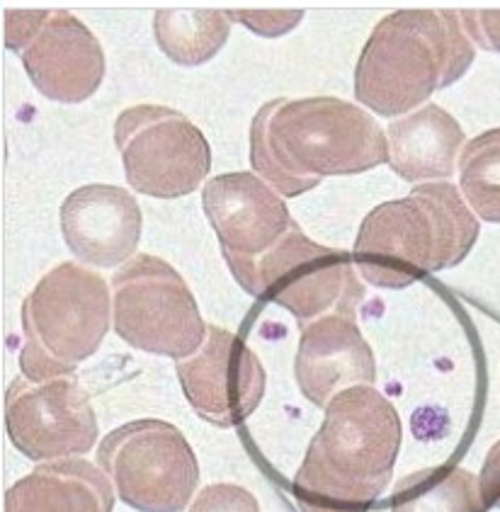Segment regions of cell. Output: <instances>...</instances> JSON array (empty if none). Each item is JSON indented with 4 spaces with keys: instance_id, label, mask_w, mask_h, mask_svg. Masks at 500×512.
<instances>
[{
    "instance_id": "6da1fadb",
    "label": "cell",
    "mask_w": 500,
    "mask_h": 512,
    "mask_svg": "<svg viewBox=\"0 0 500 512\" xmlns=\"http://www.w3.org/2000/svg\"><path fill=\"white\" fill-rule=\"evenodd\" d=\"M389 161V141L362 107L338 98L272 100L250 127V163L272 190L299 197L328 175Z\"/></svg>"
},
{
    "instance_id": "7a4b0ae2",
    "label": "cell",
    "mask_w": 500,
    "mask_h": 512,
    "mask_svg": "<svg viewBox=\"0 0 500 512\" xmlns=\"http://www.w3.org/2000/svg\"><path fill=\"white\" fill-rule=\"evenodd\" d=\"M399 447V413L379 391H340L294 476V500L301 512H367L394 474Z\"/></svg>"
},
{
    "instance_id": "3957f363",
    "label": "cell",
    "mask_w": 500,
    "mask_h": 512,
    "mask_svg": "<svg viewBox=\"0 0 500 512\" xmlns=\"http://www.w3.org/2000/svg\"><path fill=\"white\" fill-rule=\"evenodd\" d=\"M476 236L479 219L457 187L452 182H428L367 214L352 260L362 280L374 287L401 289L430 272L462 263Z\"/></svg>"
},
{
    "instance_id": "277c9868",
    "label": "cell",
    "mask_w": 500,
    "mask_h": 512,
    "mask_svg": "<svg viewBox=\"0 0 500 512\" xmlns=\"http://www.w3.org/2000/svg\"><path fill=\"white\" fill-rule=\"evenodd\" d=\"M474 61V42L452 10L386 15L362 49L355 95L382 117L406 115L435 90L457 83Z\"/></svg>"
},
{
    "instance_id": "5b68a950",
    "label": "cell",
    "mask_w": 500,
    "mask_h": 512,
    "mask_svg": "<svg viewBox=\"0 0 500 512\" xmlns=\"http://www.w3.org/2000/svg\"><path fill=\"white\" fill-rule=\"evenodd\" d=\"M112 297L105 277L64 263L39 280L22 304V377H71L110 331Z\"/></svg>"
},
{
    "instance_id": "8992f818",
    "label": "cell",
    "mask_w": 500,
    "mask_h": 512,
    "mask_svg": "<svg viewBox=\"0 0 500 512\" xmlns=\"http://www.w3.org/2000/svg\"><path fill=\"white\" fill-rule=\"evenodd\" d=\"M112 321L127 345L178 362L195 355L207 338L187 282L166 260L146 253L112 277Z\"/></svg>"
},
{
    "instance_id": "52a82bcc",
    "label": "cell",
    "mask_w": 500,
    "mask_h": 512,
    "mask_svg": "<svg viewBox=\"0 0 500 512\" xmlns=\"http://www.w3.org/2000/svg\"><path fill=\"white\" fill-rule=\"evenodd\" d=\"M234 277L253 297L284 306L301 323L321 318L328 309L352 316L362 299L352 255L318 246L297 224Z\"/></svg>"
},
{
    "instance_id": "ba28073f",
    "label": "cell",
    "mask_w": 500,
    "mask_h": 512,
    "mask_svg": "<svg viewBox=\"0 0 500 512\" xmlns=\"http://www.w3.org/2000/svg\"><path fill=\"white\" fill-rule=\"evenodd\" d=\"M100 469L117 496L139 512H183L200 481L190 442L166 420H134L98 449Z\"/></svg>"
},
{
    "instance_id": "9c48e42d",
    "label": "cell",
    "mask_w": 500,
    "mask_h": 512,
    "mask_svg": "<svg viewBox=\"0 0 500 512\" xmlns=\"http://www.w3.org/2000/svg\"><path fill=\"white\" fill-rule=\"evenodd\" d=\"M127 182L136 192L175 199L195 192L212 168V149L195 124L161 105H136L115 122Z\"/></svg>"
},
{
    "instance_id": "30bf717a",
    "label": "cell",
    "mask_w": 500,
    "mask_h": 512,
    "mask_svg": "<svg viewBox=\"0 0 500 512\" xmlns=\"http://www.w3.org/2000/svg\"><path fill=\"white\" fill-rule=\"evenodd\" d=\"M5 47L39 93L64 105L88 100L105 76L100 42L68 10H5Z\"/></svg>"
},
{
    "instance_id": "8fae6325",
    "label": "cell",
    "mask_w": 500,
    "mask_h": 512,
    "mask_svg": "<svg viewBox=\"0 0 500 512\" xmlns=\"http://www.w3.org/2000/svg\"><path fill=\"white\" fill-rule=\"evenodd\" d=\"M5 430L32 462H59L95 447L98 418L73 377H17L5 391Z\"/></svg>"
},
{
    "instance_id": "7c38bea8",
    "label": "cell",
    "mask_w": 500,
    "mask_h": 512,
    "mask_svg": "<svg viewBox=\"0 0 500 512\" xmlns=\"http://www.w3.org/2000/svg\"><path fill=\"white\" fill-rule=\"evenodd\" d=\"M178 377L187 403L217 428L243 423L263 401L267 381L255 352L219 326H207L200 350L178 362Z\"/></svg>"
},
{
    "instance_id": "4fadbf2b",
    "label": "cell",
    "mask_w": 500,
    "mask_h": 512,
    "mask_svg": "<svg viewBox=\"0 0 500 512\" xmlns=\"http://www.w3.org/2000/svg\"><path fill=\"white\" fill-rule=\"evenodd\" d=\"M204 214L231 272L253 265L294 226L282 197L250 173H226L202 190Z\"/></svg>"
},
{
    "instance_id": "5bb4252c",
    "label": "cell",
    "mask_w": 500,
    "mask_h": 512,
    "mask_svg": "<svg viewBox=\"0 0 500 512\" xmlns=\"http://www.w3.org/2000/svg\"><path fill=\"white\" fill-rule=\"evenodd\" d=\"M61 231L68 250L85 265H124L139 246L141 209L122 187L85 185L66 197Z\"/></svg>"
},
{
    "instance_id": "9a60e30c",
    "label": "cell",
    "mask_w": 500,
    "mask_h": 512,
    "mask_svg": "<svg viewBox=\"0 0 500 512\" xmlns=\"http://www.w3.org/2000/svg\"><path fill=\"white\" fill-rule=\"evenodd\" d=\"M377 377L372 347L345 314H326L301 333L297 381L314 406H328L350 386H369Z\"/></svg>"
},
{
    "instance_id": "2e32d148",
    "label": "cell",
    "mask_w": 500,
    "mask_h": 512,
    "mask_svg": "<svg viewBox=\"0 0 500 512\" xmlns=\"http://www.w3.org/2000/svg\"><path fill=\"white\" fill-rule=\"evenodd\" d=\"M464 132L450 112L423 105L389 127V166L406 182L450 180Z\"/></svg>"
},
{
    "instance_id": "e0dca14e",
    "label": "cell",
    "mask_w": 500,
    "mask_h": 512,
    "mask_svg": "<svg viewBox=\"0 0 500 512\" xmlns=\"http://www.w3.org/2000/svg\"><path fill=\"white\" fill-rule=\"evenodd\" d=\"M115 493L105 471L85 459L37 466L5 493V512H112Z\"/></svg>"
},
{
    "instance_id": "ac0fdd59",
    "label": "cell",
    "mask_w": 500,
    "mask_h": 512,
    "mask_svg": "<svg viewBox=\"0 0 500 512\" xmlns=\"http://www.w3.org/2000/svg\"><path fill=\"white\" fill-rule=\"evenodd\" d=\"M391 512H486V503L476 476L447 464L396 483Z\"/></svg>"
},
{
    "instance_id": "d6986e66",
    "label": "cell",
    "mask_w": 500,
    "mask_h": 512,
    "mask_svg": "<svg viewBox=\"0 0 500 512\" xmlns=\"http://www.w3.org/2000/svg\"><path fill=\"white\" fill-rule=\"evenodd\" d=\"M229 20V13L221 10H158L153 15V34L163 54L178 66H202L229 39Z\"/></svg>"
},
{
    "instance_id": "ffe728a7",
    "label": "cell",
    "mask_w": 500,
    "mask_h": 512,
    "mask_svg": "<svg viewBox=\"0 0 500 512\" xmlns=\"http://www.w3.org/2000/svg\"><path fill=\"white\" fill-rule=\"evenodd\" d=\"M459 185L481 219L500 224V129L476 136L464 146Z\"/></svg>"
},
{
    "instance_id": "44dd1931",
    "label": "cell",
    "mask_w": 500,
    "mask_h": 512,
    "mask_svg": "<svg viewBox=\"0 0 500 512\" xmlns=\"http://www.w3.org/2000/svg\"><path fill=\"white\" fill-rule=\"evenodd\" d=\"M190 512H260L250 491L234 483H212L192 500Z\"/></svg>"
},
{
    "instance_id": "7402d4cb",
    "label": "cell",
    "mask_w": 500,
    "mask_h": 512,
    "mask_svg": "<svg viewBox=\"0 0 500 512\" xmlns=\"http://www.w3.org/2000/svg\"><path fill=\"white\" fill-rule=\"evenodd\" d=\"M229 17L243 22L248 30L265 34V37H277V34L294 30V25L304 17V13H299V10H294V13H289V10H270V13L267 10H250V13H229Z\"/></svg>"
},
{
    "instance_id": "603a6c76",
    "label": "cell",
    "mask_w": 500,
    "mask_h": 512,
    "mask_svg": "<svg viewBox=\"0 0 500 512\" xmlns=\"http://www.w3.org/2000/svg\"><path fill=\"white\" fill-rule=\"evenodd\" d=\"M459 17L471 42L500 54V10H467Z\"/></svg>"
},
{
    "instance_id": "cb8c5ba5",
    "label": "cell",
    "mask_w": 500,
    "mask_h": 512,
    "mask_svg": "<svg viewBox=\"0 0 500 512\" xmlns=\"http://www.w3.org/2000/svg\"><path fill=\"white\" fill-rule=\"evenodd\" d=\"M481 496H484L486 508L496 505L500 508V442L488 452V459L484 464V476L479 481Z\"/></svg>"
}]
</instances>
